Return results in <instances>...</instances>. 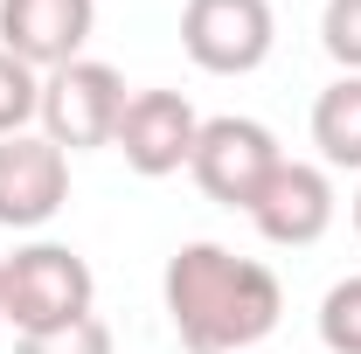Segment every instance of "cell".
<instances>
[{
    "label": "cell",
    "instance_id": "4",
    "mask_svg": "<svg viewBox=\"0 0 361 354\" xmlns=\"http://www.w3.org/2000/svg\"><path fill=\"white\" fill-rule=\"evenodd\" d=\"M278 139H271L264 118H202V133H195V153H188V174L195 188L209 195V202H223V209H243L250 216V202L264 195V181L278 174Z\"/></svg>",
    "mask_w": 361,
    "mask_h": 354
},
{
    "label": "cell",
    "instance_id": "2",
    "mask_svg": "<svg viewBox=\"0 0 361 354\" xmlns=\"http://www.w3.org/2000/svg\"><path fill=\"white\" fill-rule=\"evenodd\" d=\"M97 299V278L70 243H21L14 257H0V319L14 334H49V326H70L84 319Z\"/></svg>",
    "mask_w": 361,
    "mask_h": 354
},
{
    "label": "cell",
    "instance_id": "12",
    "mask_svg": "<svg viewBox=\"0 0 361 354\" xmlns=\"http://www.w3.org/2000/svg\"><path fill=\"white\" fill-rule=\"evenodd\" d=\"M319 341L326 354H361V271L319 299Z\"/></svg>",
    "mask_w": 361,
    "mask_h": 354
},
{
    "label": "cell",
    "instance_id": "5",
    "mask_svg": "<svg viewBox=\"0 0 361 354\" xmlns=\"http://www.w3.org/2000/svg\"><path fill=\"white\" fill-rule=\"evenodd\" d=\"M271 42H278L271 0H188L180 7V49L209 77H250V70H264Z\"/></svg>",
    "mask_w": 361,
    "mask_h": 354
},
{
    "label": "cell",
    "instance_id": "3",
    "mask_svg": "<svg viewBox=\"0 0 361 354\" xmlns=\"http://www.w3.org/2000/svg\"><path fill=\"white\" fill-rule=\"evenodd\" d=\"M126 77L111 70V63H97V56H77V63H63V70H49L42 77V139L49 146H63V153H97V146H111L118 139V118H126Z\"/></svg>",
    "mask_w": 361,
    "mask_h": 354
},
{
    "label": "cell",
    "instance_id": "8",
    "mask_svg": "<svg viewBox=\"0 0 361 354\" xmlns=\"http://www.w3.org/2000/svg\"><path fill=\"white\" fill-rule=\"evenodd\" d=\"M90 28H97V0H0V49L42 77L84 56Z\"/></svg>",
    "mask_w": 361,
    "mask_h": 354
},
{
    "label": "cell",
    "instance_id": "9",
    "mask_svg": "<svg viewBox=\"0 0 361 354\" xmlns=\"http://www.w3.org/2000/svg\"><path fill=\"white\" fill-rule=\"evenodd\" d=\"M250 222L257 236L278 243V250H306L334 229V181L313 160H278V174L264 181V195L250 202Z\"/></svg>",
    "mask_w": 361,
    "mask_h": 354
},
{
    "label": "cell",
    "instance_id": "6",
    "mask_svg": "<svg viewBox=\"0 0 361 354\" xmlns=\"http://www.w3.org/2000/svg\"><path fill=\"white\" fill-rule=\"evenodd\" d=\"M63 202H70V153L49 146L42 133L0 139V229L28 236L63 216Z\"/></svg>",
    "mask_w": 361,
    "mask_h": 354
},
{
    "label": "cell",
    "instance_id": "1",
    "mask_svg": "<svg viewBox=\"0 0 361 354\" xmlns=\"http://www.w3.org/2000/svg\"><path fill=\"white\" fill-rule=\"evenodd\" d=\"M160 299L188 354H243L271 341V326L285 319V292L271 264L236 257L229 243H180L167 257Z\"/></svg>",
    "mask_w": 361,
    "mask_h": 354
},
{
    "label": "cell",
    "instance_id": "13",
    "mask_svg": "<svg viewBox=\"0 0 361 354\" xmlns=\"http://www.w3.org/2000/svg\"><path fill=\"white\" fill-rule=\"evenodd\" d=\"M14 354H111V326L84 312V319H70V326H49V334H21Z\"/></svg>",
    "mask_w": 361,
    "mask_h": 354
},
{
    "label": "cell",
    "instance_id": "14",
    "mask_svg": "<svg viewBox=\"0 0 361 354\" xmlns=\"http://www.w3.org/2000/svg\"><path fill=\"white\" fill-rule=\"evenodd\" d=\"M319 49L341 63V77H361V0H326L319 7Z\"/></svg>",
    "mask_w": 361,
    "mask_h": 354
},
{
    "label": "cell",
    "instance_id": "11",
    "mask_svg": "<svg viewBox=\"0 0 361 354\" xmlns=\"http://www.w3.org/2000/svg\"><path fill=\"white\" fill-rule=\"evenodd\" d=\"M35 111H42V70H28L21 56H7V49H0V139L28 133V126H35Z\"/></svg>",
    "mask_w": 361,
    "mask_h": 354
},
{
    "label": "cell",
    "instance_id": "7",
    "mask_svg": "<svg viewBox=\"0 0 361 354\" xmlns=\"http://www.w3.org/2000/svg\"><path fill=\"white\" fill-rule=\"evenodd\" d=\"M195 133H202V118H195V104H188L180 90H133L111 146L126 153V167H133V174L167 181V174H180V167H188Z\"/></svg>",
    "mask_w": 361,
    "mask_h": 354
},
{
    "label": "cell",
    "instance_id": "15",
    "mask_svg": "<svg viewBox=\"0 0 361 354\" xmlns=\"http://www.w3.org/2000/svg\"><path fill=\"white\" fill-rule=\"evenodd\" d=\"M355 236H361V195H355Z\"/></svg>",
    "mask_w": 361,
    "mask_h": 354
},
{
    "label": "cell",
    "instance_id": "10",
    "mask_svg": "<svg viewBox=\"0 0 361 354\" xmlns=\"http://www.w3.org/2000/svg\"><path fill=\"white\" fill-rule=\"evenodd\" d=\"M313 146H319V167L361 174V77H334L313 97Z\"/></svg>",
    "mask_w": 361,
    "mask_h": 354
}]
</instances>
